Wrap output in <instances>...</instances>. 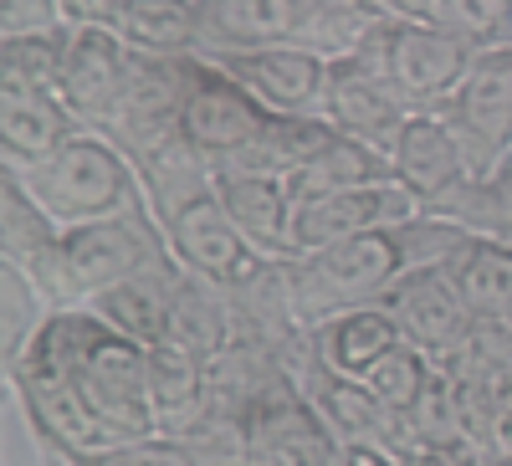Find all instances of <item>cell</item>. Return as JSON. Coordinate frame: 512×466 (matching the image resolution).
Masks as SVG:
<instances>
[{
  "instance_id": "obj_15",
  "label": "cell",
  "mask_w": 512,
  "mask_h": 466,
  "mask_svg": "<svg viewBox=\"0 0 512 466\" xmlns=\"http://www.w3.org/2000/svg\"><path fill=\"white\" fill-rule=\"evenodd\" d=\"M477 52L466 41L425 26V21H395V57H390V88L405 98V108H441L472 72Z\"/></svg>"
},
{
  "instance_id": "obj_11",
  "label": "cell",
  "mask_w": 512,
  "mask_h": 466,
  "mask_svg": "<svg viewBox=\"0 0 512 466\" xmlns=\"http://www.w3.org/2000/svg\"><path fill=\"white\" fill-rule=\"evenodd\" d=\"M221 62L251 98H262L272 113H323L328 98V77L333 62L318 57L303 41H277V47H256V52H226L210 57Z\"/></svg>"
},
{
  "instance_id": "obj_8",
  "label": "cell",
  "mask_w": 512,
  "mask_h": 466,
  "mask_svg": "<svg viewBox=\"0 0 512 466\" xmlns=\"http://www.w3.org/2000/svg\"><path fill=\"white\" fill-rule=\"evenodd\" d=\"M11 379H16V395L26 405V420L36 426V436L52 451H62L67 461H88V456L118 446L108 436V426L93 415V405L82 400V390L72 385V374H62L57 364L21 354V359H11Z\"/></svg>"
},
{
  "instance_id": "obj_36",
  "label": "cell",
  "mask_w": 512,
  "mask_h": 466,
  "mask_svg": "<svg viewBox=\"0 0 512 466\" xmlns=\"http://www.w3.org/2000/svg\"><path fill=\"white\" fill-rule=\"evenodd\" d=\"M185 451H190V466H251L246 426L241 420H221V415H205L185 436Z\"/></svg>"
},
{
  "instance_id": "obj_7",
  "label": "cell",
  "mask_w": 512,
  "mask_h": 466,
  "mask_svg": "<svg viewBox=\"0 0 512 466\" xmlns=\"http://www.w3.org/2000/svg\"><path fill=\"white\" fill-rule=\"evenodd\" d=\"M128 62H134V52L123 47V36L113 26H72L67 31L57 98L77 118V129L113 134L123 93H128Z\"/></svg>"
},
{
  "instance_id": "obj_23",
  "label": "cell",
  "mask_w": 512,
  "mask_h": 466,
  "mask_svg": "<svg viewBox=\"0 0 512 466\" xmlns=\"http://www.w3.org/2000/svg\"><path fill=\"white\" fill-rule=\"evenodd\" d=\"M175 277H180V262L169 257L139 277H123L113 282L108 292H98V298H88L93 313H103L118 333L139 338V344H164L169 338V303H175Z\"/></svg>"
},
{
  "instance_id": "obj_41",
  "label": "cell",
  "mask_w": 512,
  "mask_h": 466,
  "mask_svg": "<svg viewBox=\"0 0 512 466\" xmlns=\"http://www.w3.org/2000/svg\"><path fill=\"white\" fill-rule=\"evenodd\" d=\"M123 0H62L67 26H118Z\"/></svg>"
},
{
  "instance_id": "obj_30",
  "label": "cell",
  "mask_w": 512,
  "mask_h": 466,
  "mask_svg": "<svg viewBox=\"0 0 512 466\" xmlns=\"http://www.w3.org/2000/svg\"><path fill=\"white\" fill-rule=\"evenodd\" d=\"M410 446H472L466 441V410H461V379L451 369H431L420 400L405 415Z\"/></svg>"
},
{
  "instance_id": "obj_17",
  "label": "cell",
  "mask_w": 512,
  "mask_h": 466,
  "mask_svg": "<svg viewBox=\"0 0 512 466\" xmlns=\"http://www.w3.org/2000/svg\"><path fill=\"white\" fill-rule=\"evenodd\" d=\"M216 195L231 210L236 231L251 241L262 262H292V190L287 180L246 175V169H216Z\"/></svg>"
},
{
  "instance_id": "obj_18",
  "label": "cell",
  "mask_w": 512,
  "mask_h": 466,
  "mask_svg": "<svg viewBox=\"0 0 512 466\" xmlns=\"http://www.w3.org/2000/svg\"><path fill=\"white\" fill-rule=\"evenodd\" d=\"M308 344L323 369L344 374V379H364L395 344H405V333L384 303H359V308H344V313L313 323Z\"/></svg>"
},
{
  "instance_id": "obj_34",
  "label": "cell",
  "mask_w": 512,
  "mask_h": 466,
  "mask_svg": "<svg viewBox=\"0 0 512 466\" xmlns=\"http://www.w3.org/2000/svg\"><path fill=\"white\" fill-rule=\"evenodd\" d=\"M431 369H436V359L425 354V349H415V344H395L390 354H384V359L364 374V385H369V395H374L379 405H390L395 415H410V405L420 400V390H425V379H431Z\"/></svg>"
},
{
  "instance_id": "obj_22",
  "label": "cell",
  "mask_w": 512,
  "mask_h": 466,
  "mask_svg": "<svg viewBox=\"0 0 512 466\" xmlns=\"http://www.w3.org/2000/svg\"><path fill=\"white\" fill-rule=\"evenodd\" d=\"M231 338H241L231 287L205 282V277H195V272L180 267L175 303H169V344H180V349H190L200 359H216Z\"/></svg>"
},
{
  "instance_id": "obj_32",
  "label": "cell",
  "mask_w": 512,
  "mask_h": 466,
  "mask_svg": "<svg viewBox=\"0 0 512 466\" xmlns=\"http://www.w3.org/2000/svg\"><path fill=\"white\" fill-rule=\"evenodd\" d=\"M441 369H451L466 385H497L512 374V323H492V318H472L466 338L441 359Z\"/></svg>"
},
{
  "instance_id": "obj_13",
  "label": "cell",
  "mask_w": 512,
  "mask_h": 466,
  "mask_svg": "<svg viewBox=\"0 0 512 466\" xmlns=\"http://www.w3.org/2000/svg\"><path fill=\"white\" fill-rule=\"evenodd\" d=\"M395 180L420 200V210H431V216H441V210L477 180L472 164H466L461 139L451 134V123L436 108L410 113L405 134L395 144Z\"/></svg>"
},
{
  "instance_id": "obj_42",
  "label": "cell",
  "mask_w": 512,
  "mask_h": 466,
  "mask_svg": "<svg viewBox=\"0 0 512 466\" xmlns=\"http://www.w3.org/2000/svg\"><path fill=\"white\" fill-rule=\"evenodd\" d=\"M328 6H349V11H379L374 0H328ZM379 16H384V11H379Z\"/></svg>"
},
{
  "instance_id": "obj_12",
  "label": "cell",
  "mask_w": 512,
  "mask_h": 466,
  "mask_svg": "<svg viewBox=\"0 0 512 466\" xmlns=\"http://www.w3.org/2000/svg\"><path fill=\"white\" fill-rule=\"evenodd\" d=\"M0 251L47 292L52 308L77 303L67 282V262H62V226L36 205V195L21 185L16 169H6V180H0Z\"/></svg>"
},
{
  "instance_id": "obj_16",
  "label": "cell",
  "mask_w": 512,
  "mask_h": 466,
  "mask_svg": "<svg viewBox=\"0 0 512 466\" xmlns=\"http://www.w3.org/2000/svg\"><path fill=\"white\" fill-rule=\"evenodd\" d=\"M415 108H405V98L395 88H384L374 77H359L354 67L333 62V77H328V98H323V118L333 123L338 134H349L379 154L395 159V144L405 134Z\"/></svg>"
},
{
  "instance_id": "obj_21",
  "label": "cell",
  "mask_w": 512,
  "mask_h": 466,
  "mask_svg": "<svg viewBox=\"0 0 512 466\" xmlns=\"http://www.w3.org/2000/svg\"><path fill=\"white\" fill-rule=\"evenodd\" d=\"M149 405L159 420V436H190L210 415V369L200 354L180 344H149Z\"/></svg>"
},
{
  "instance_id": "obj_44",
  "label": "cell",
  "mask_w": 512,
  "mask_h": 466,
  "mask_svg": "<svg viewBox=\"0 0 512 466\" xmlns=\"http://www.w3.org/2000/svg\"><path fill=\"white\" fill-rule=\"evenodd\" d=\"M333 466H344V461H333Z\"/></svg>"
},
{
  "instance_id": "obj_27",
  "label": "cell",
  "mask_w": 512,
  "mask_h": 466,
  "mask_svg": "<svg viewBox=\"0 0 512 466\" xmlns=\"http://www.w3.org/2000/svg\"><path fill=\"white\" fill-rule=\"evenodd\" d=\"M446 272L461 292V303L472 308V318L512 323V241L472 236Z\"/></svg>"
},
{
  "instance_id": "obj_2",
  "label": "cell",
  "mask_w": 512,
  "mask_h": 466,
  "mask_svg": "<svg viewBox=\"0 0 512 466\" xmlns=\"http://www.w3.org/2000/svg\"><path fill=\"white\" fill-rule=\"evenodd\" d=\"M16 175L57 226H82V221H103L134 205H149L139 164L128 159V149L113 134L98 129H77L57 154H47L31 169H16Z\"/></svg>"
},
{
  "instance_id": "obj_1",
  "label": "cell",
  "mask_w": 512,
  "mask_h": 466,
  "mask_svg": "<svg viewBox=\"0 0 512 466\" xmlns=\"http://www.w3.org/2000/svg\"><path fill=\"white\" fill-rule=\"evenodd\" d=\"M472 236L477 231H466L461 221L420 210L410 221L374 226V231L333 241L323 251H308V257H292L287 287H292L297 323L313 328L344 308L379 303L410 267H451Z\"/></svg>"
},
{
  "instance_id": "obj_26",
  "label": "cell",
  "mask_w": 512,
  "mask_h": 466,
  "mask_svg": "<svg viewBox=\"0 0 512 466\" xmlns=\"http://www.w3.org/2000/svg\"><path fill=\"white\" fill-rule=\"evenodd\" d=\"M113 31L139 57H195L200 52L195 0H123Z\"/></svg>"
},
{
  "instance_id": "obj_24",
  "label": "cell",
  "mask_w": 512,
  "mask_h": 466,
  "mask_svg": "<svg viewBox=\"0 0 512 466\" xmlns=\"http://www.w3.org/2000/svg\"><path fill=\"white\" fill-rule=\"evenodd\" d=\"M395 21H425L472 52H492L512 41V0H374Z\"/></svg>"
},
{
  "instance_id": "obj_14",
  "label": "cell",
  "mask_w": 512,
  "mask_h": 466,
  "mask_svg": "<svg viewBox=\"0 0 512 466\" xmlns=\"http://www.w3.org/2000/svg\"><path fill=\"white\" fill-rule=\"evenodd\" d=\"M379 303L395 313L405 344L425 349L436 364L461 344L466 328H472V308L461 303V292H456L446 267H410Z\"/></svg>"
},
{
  "instance_id": "obj_40",
  "label": "cell",
  "mask_w": 512,
  "mask_h": 466,
  "mask_svg": "<svg viewBox=\"0 0 512 466\" xmlns=\"http://www.w3.org/2000/svg\"><path fill=\"white\" fill-rule=\"evenodd\" d=\"M487 456L482 446H405L400 466H487Z\"/></svg>"
},
{
  "instance_id": "obj_10",
  "label": "cell",
  "mask_w": 512,
  "mask_h": 466,
  "mask_svg": "<svg viewBox=\"0 0 512 466\" xmlns=\"http://www.w3.org/2000/svg\"><path fill=\"white\" fill-rule=\"evenodd\" d=\"M241 426H246L251 466H333L338 461V441L328 436V426L318 420L313 400L303 395L297 379L277 385Z\"/></svg>"
},
{
  "instance_id": "obj_19",
  "label": "cell",
  "mask_w": 512,
  "mask_h": 466,
  "mask_svg": "<svg viewBox=\"0 0 512 466\" xmlns=\"http://www.w3.org/2000/svg\"><path fill=\"white\" fill-rule=\"evenodd\" d=\"M195 11H200V57H226L292 41L303 0H195Z\"/></svg>"
},
{
  "instance_id": "obj_37",
  "label": "cell",
  "mask_w": 512,
  "mask_h": 466,
  "mask_svg": "<svg viewBox=\"0 0 512 466\" xmlns=\"http://www.w3.org/2000/svg\"><path fill=\"white\" fill-rule=\"evenodd\" d=\"M77 466H190V451L180 436H139V441H118Z\"/></svg>"
},
{
  "instance_id": "obj_3",
  "label": "cell",
  "mask_w": 512,
  "mask_h": 466,
  "mask_svg": "<svg viewBox=\"0 0 512 466\" xmlns=\"http://www.w3.org/2000/svg\"><path fill=\"white\" fill-rule=\"evenodd\" d=\"M62 262H67L72 298L88 303L98 292H108L113 282L169 262V241H164L154 205H134V210H123V216L62 226Z\"/></svg>"
},
{
  "instance_id": "obj_33",
  "label": "cell",
  "mask_w": 512,
  "mask_h": 466,
  "mask_svg": "<svg viewBox=\"0 0 512 466\" xmlns=\"http://www.w3.org/2000/svg\"><path fill=\"white\" fill-rule=\"evenodd\" d=\"M441 216L461 221L466 231H477V236H502L512 241V159H502L487 180H472L466 185Z\"/></svg>"
},
{
  "instance_id": "obj_35",
  "label": "cell",
  "mask_w": 512,
  "mask_h": 466,
  "mask_svg": "<svg viewBox=\"0 0 512 466\" xmlns=\"http://www.w3.org/2000/svg\"><path fill=\"white\" fill-rule=\"evenodd\" d=\"M0 298H6V308H0V318H6V359H16L36 338V328L52 318V303L16 262H0Z\"/></svg>"
},
{
  "instance_id": "obj_20",
  "label": "cell",
  "mask_w": 512,
  "mask_h": 466,
  "mask_svg": "<svg viewBox=\"0 0 512 466\" xmlns=\"http://www.w3.org/2000/svg\"><path fill=\"white\" fill-rule=\"evenodd\" d=\"M77 134V118L57 93L36 88H0V154L6 169H31L47 154H57Z\"/></svg>"
},
{
  "instance_id": "obj_43",
  "label": "cell",
  "mask_w": 512,
  "mask_h": 466,
  "mask_svg": "<svg viewBox=\"0 0 512 466\" xmlns=\"http://www.w3.org/2000/svg\"><path fill=\"white\" fill-rule=\"evenodd\" d=\"M487 466H512V451H492V456H487Z\"/></svg>"
},
{
  "instance_id": "obj_4",
  "label": "cell",
  "mask_w": 512,
  "mask_h": 466,
  "mask_svg": "<svg viewBox=\"0 0 512 466\" xmlns=\"http://www.w3.org/2000/svg\"><path fill=\"white\" fill-rule=\"evenodd\" d=\"M159 226H164V241H169V257H175L185 272L205 277V282L241 287L256 267H262V257L251 251V241L236 231L231 210L221 205L216 175H210V185L180 195L175 205H164Z\"/></svg>"
},
{
  "instance_id": "obj_9",
  "label": "cell",
  "mask_w": 512,
  "mask_h": 466,
  "mask_svg": "<svg viewBox=\"0 0 512 466\" xmlns=\"http://www.w3.org/2000/svg\"><path fill=\"white\" fill-rule=\"evenodd\" d=\"M420 216V200L400 180H379V185H354V190H333L292 205V257L323 251L344 236L374 231V226H395Z\"/></svg>"
},
{
  "instance_id": "obj_31",
  "label": "cell",
  "mask_w": 512,
  "mask_h": 466,
  "mask_svg": "<svg viewBox=\"0 0 512 466\" xmlns=\"http://www.w3.org/2000/svg\"><path fill=\"white\" fill-rule=\"evenodd\" d=\"M384 21L379 11H349V6H328V0H303V16H297V36L303 47H313L328 62H349L354 47L369 36V26Z\"/></svg>"
},
{
  "instance_id": "obj_28",
  "label": "cell",
  "mask_w": 512,
  "mask_h": 466,
  "mask_svg": "<svg viewBox=\"0 0 512 466\" xmlns=\"http://www.w3.org/2000/svg\"><path fill=\"white\" fill-rule=\"evenodd\" d=\"M379 180H395V159L379 154L349 134H333L297 175L287 180L292 200H313V195H333V190H354V185H379Z\"/></svg>"
},
{
  "instance_id": "obj_39",
  "label": "cell",
  "mask_w": 512,
  "mask_h": 466,
  "mask_svg": "<svg viewBox=\"0 0 512 466\" xmlns=\"http://www.w3.org/2000/svg\"><path fill=\"white\" fill-rule=\"evenodd\" d=\"M487 446L512 451V374L487 385Z\"/></svg>"
},
{
  "instance_id": "obj_38",
  "label": "cell",
  "mask_w": 512,
  "mask_h": 466,
  "mask_svg": "<svg viewBox=\"0 0 512 466\" xmlns=\"http://www.w3.org/2000/svg\"><path fill=\"white\" fill-rule=\"evenodd\" d=\"M67 26L62 0H0V31L26 36V31H57Z\"/></svg>"
},
{
  "instance_id": "obj_29",
  "label": "cell",
  "mask_w": 512,
  "mask_h": 466,
  "mask_svg": "<svg viewBox=\"0 0 512 466\" xmlns=\"http://www.w3.org/2000/svg\"><path fill=\"white\" fill-rule=\"evenodd\" d=\"M67 31H26V36H0V88H36L57 93L62 57H67Z\"/></svg>"
},
{
  "instance_id": "obj_45",
  "label": "cell",
  "mask_w": 512,
  "mask_h": 466,
  "mask_svg": "<svg viewBox=\"0 0 512 466\" xmlns=\"http://www.w3.org/2000/svg\"><path fill=\"white\" fill-rule=\"evenodd\" d=\"M67 466H77V461H67Z\"/></svg>"
},
{
  "instance_id": "obj_5",
  "label": "cell",
  "mask_w": 512,
  "mask_h": 466,
  "mask_svg": "<svg viewBox=\"0 0 512 466\" xmlns=\"http://www.w3.org/2000/svg\"><path fill=\"white\" fill-rule=\"evenodd\" d=\"M272 108L262 98H251L241 82L210 57H190V77H185V108H180V129L195 144V154L216 169L231 164L256 134L267 129Z\"/></svg>"
},
{
  "instance_id": "obj_6",
  "label": "cell",
  "mask_w": 512,
  "mask_h": 466,
  "mask_svg": "<svg viewBox=\"0 0 512 466\" xmlns=\"http://www.w3.org/2000/svg\"><path fill=\"white\" fill-rule=\"evenodd\" d=\"M466 149L472 175L487 180L502 159H512V41L477 52L461 88L436 108Z\"/></svg>"
},
{
  "instance_id": "obj_25",
  "label": "cell",
  "mask_w": 512,
  "mask_h": 466,
  "mask_svg": "<svg viewBox=\"0 0 512 466\" xmlns=\"http://www.w3.org/2000/svg\"><path fill=\"white\" fill-rule=\"evenodd\" d=\"M333 134L338 129H333L323 113H272L267 129L256 134L226 169H246V175H267V180H292Z\"/></svg>"
}]
</instances>
